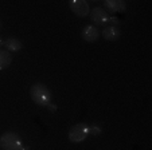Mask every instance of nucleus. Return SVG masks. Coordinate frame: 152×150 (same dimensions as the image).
<instances>
[{
    "mask_svg": "<svg viewBox=\"0 0 152 150\" xmlns=\"http://www.w3.org/2000/svg\"><path fill=\"white\" fill-rule=\"evenodd\" d=\"M90 128V133L92 134H100L101 133V129L97 128V126H89Z\"/></svg>",
    "mask_w": 152,
    "mask_h": 150,
    "instance_id": "12",
    "label": "nucleus"
},
{
    "mask_svg": "<svg viewBox=\"0 0 152 150\" xmlns=\"http://www.w3.org/2000/svg\"><path fill=\"white\" fill-rule=\"evenodd\" d=\"M109 26H118V24H120V20L117 19V17L116 16H110L109 17Z\"/></svg>",
    "mask_w": 152,
    "mask_h": 150,
    "instance_id": "11",
    "label": "nucleus"
},
{
    "mask_svg": "<svg viewBox=\"0 0 152 150\" xmlns=\"http://www.w3.org/2000/svg\"><path fill=\"white\" fill-rule=\"evenodd\" d=\"M30 96H31V99L37 105L45 106V107H47L51 103V99H53L51 91L49 90V87L39 82L34 83L31 86V88H30Z\"/></svg>",
    "mask_w": 152,
    "mask_h": 150,
    "instance_id": "1",
    "label": "nucleus"
},
{
    "mask_svg": "<svg viewBox=\"0 0 152 150\" xmlns=\"http://www.w3.org/2000/svg\"><path fill=\"white\" fill-rule=\"evenodd\" d=\"M0 146L3 150H24L26 147L23 146L22 138L19 134L14 131H6L0 137Z\"/></svg>",
    "mask_w": 152,
    "mask_h": 150,
    "instance_id": "2",
    "label": "nucleus"
},
{
    "mask_svg": "<svg viewBox=\"0 0 152 150\" xmlns=\"http://www.w3.org/2000/svg\"><path fill=\"white\" fill-rule=\"evenodd\" d=\"M89 16H90V20L94 23L96 26H105L106 27L109 24L110 15L104 8H101V7H96L93 11H90Z\"/></svg>",
    "mask_w": 152,
    "mask_h": 150,
    "instance_id": "4",
    "label": "nucleus"
},
{
    "mask_svg": "<svg viewBox=\"0 0 152 150\" xmlns=\"http://www.w3.org/2000/svg\"><path fill=\"white\" fill-rule=\"evenodd\" d=\"M47 109H49V110L51 111V113H54V111H57V106H55V105H53V103H50V105L47 106Z\"/></svg>",
    "mask_w": 152,
    "mask_h": 150,
    "instance_id": "13",
    "label": "nucleus"
},
{
    "mask_svg": "<svg viewBox=\"0 0 152 150\" xmlns=\"http://www.w3.org/2000/svg\"><path fill=\"white\" fill-rule=\"evenodd\" d=\"M3 46L7 48V51H8V52L20 51V50H22V47H23L22 42H20L19 39H16V38H8V39H6L3 42Z\"/></svg>",
    "mask_w": 152,
    "mask_h": 150,
    "instance_id": "9",
    "label": "nucleus"
},
{
    "mask_svg": "<svg viewBox=\"0 0 152 150\" xmlns=\"http://www.w3.org/2000/svg\"><path fill=\"white\" fill-rule=\"evenodd\" d=\"M90 134V128L86 123H77L69 130V141L73 143H80L86 139V137Z\"/></svg>",
    "mask_w": 152,
    "mask_h": 150,
    "instance_id": "3",
    "label": "nucleus"
},
{
    "mask_svg": "<svg viewBox=\"0 0 152 150\" xmlns=\"http://www.w3.org/2000/svg\"><path fill=\"white\" fill-rule=\"evenodd\" d=\"M12 63V55L7 50H0V70H6Z\"/></svg>",
    "mask_w": 152,
    "mask_h": 150,
    "instance_id": "10",
    "label": "nucleus"
},
{
    "mask_svg": "<svg viewBox=\"0 0 152 150\" xmlns=\"http://www.w3.org/2000/svg\"><path fill=\"white\" fill-rule=\"evenodd\" d=\"M1 46H3V40L0 39V47H1Z\"/></svg>",
    "mask_w": 152,
    "mask_h": 150,
    "instance_id": "14",
    "label": "nucleus"
},
{
    "mask_svg": "<svg viewBox=\"0 0 152 150\" xmlns=\"http://www.w3.org/2000/svg\"><path fill=\"white\" fill-rule=\"evenodd\" d=\"M81 35H82V39L85 40V42L93 43V42H96V40L98 39L100 32H98V28L96 26H93V24H88V26L83 27Z\"/></svg>",
    "mask_w": 152,
    "mask_h": 150,
    "instance_id": "7",
    "label": "nucleus"
},
{
    "mask_svg": "<svg viewBox=\"0 0 152 150\" xmlns=\"http://www.w3.org/2000/svg\"><path fill=\"white\" fill-rule=\"evenodd\" d=\"M69 7L78 17H86L90 14V7L86 0H70Z\"/></svg>",
    "mask_w": 152,
    "mask_h": 150,
    "instance_id": "5",
    "label": "nucleus"
},
{
    "mask_svg": "<svg viewBox=\"0 0 152 150\" xmlns=\"http://www.w3.org/2000/svg\"><path fill=\"white\" fill-rule=\"evenodd\" d=\"M104 7H105L110 14H117V12H124L126 9V3L124 0H105L104 1Z\"/></svg>",
    "mask_w": 152,
    "mask_h": 150,
    "instance_id": "6",
    "label": "nucleus"
},
{
    "mask_svg": "<svg viewBox=\"0 0 152 150\" xmlns=\"http://www.w3.org/2000/svg\"><path fill=\"white\" fill-rule=\"evenodd\" d=\"M101 35H102V38L105 40H110V42H112V40H116L120 38L121 31L117 26H106L105 28L102 30Z\"/></svg>",
    "mask_w": 152,
    "mask_h": 150,
    "instance_id": "8",
    "label": "nucleus"
}]
</instances>
